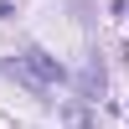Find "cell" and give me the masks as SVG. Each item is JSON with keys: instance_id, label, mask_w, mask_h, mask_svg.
<instances>
[{"instance_id": "cell-1", "label": "cell", "mask_w": 129, "mask_h": 129, "mask_svg": "<svg viewBox=\"0 0 129 129\" xmlns=\"http://www.w3.org/2000/svg\"><path fill=\"white\" fill-rule=\"evenodd\" d=\"M21 62H26V72L41 83V88H62V83H67V67H62L52 52H41V47H26V52H21Z\"/></svg>"}, {"instance_id": "cell-2", "label": "cell", "mask_w": 129, "mask_h": 129, "mask_svg": "<svg viewBox=\"0 0 129 129\" xmlns=\"http://www.w3.org/2000/svg\"><path fill=\"white\" fill-rule=\"evenodd\" d=\"M78 98H83V103H98V98H103V67H98V57L78 72Z\"/></svg>"}, {"instance_id": "cell-3", "label": "cell", "mask_w": 129, "mask_h": 129, "mask_svg": "<svg viewBox=\"0 0 129 129\" xmlns=\"http://www.w3.org/2000/svg\"><path fill=\"white\" fill-rule=\"evenodd\" d=\"M0 72H5V78H16V83H26L31 93H47V88H41V83L26 72V62H21V57H5V62H0Z\"/></svg>"}, {"instance_id": "cell-4", "label": "cell", "mask_w": 129, "mask_h": 129, "mask_svg": "<svg viewBox=\"0 0 129 129\" xmlns=\"http://www.w3.org/2000/svg\"><path fill=\"white\" fill-rule=\"evenodd\" d=\"M67 129H88V103H67Z\"/></svg>"}, {"instance_id": "cell-5", "label": "cell", "mask_w": 129, "mask_h": 129, "mask_svg": "<svg viewBox=\"0 0 129 129\" xmlns=\"http://www.w3.org/2000/svg\"><path fill=\"white\" fill-rule=\"evenodd\" d=\"M10 16H16V5H5V0H0V21H10Z\"/></svg>"}, {"instance_id": "cell-6", "label": "cell", "mask_w": 129, "mask_h": 129, "mask_svg": "<svg viewBox=\"0 0 129 129\" xmlns=\"http://www.w3.org/2000/svg\"><path fill=\"white\" fill-rule=\"evenodd\" d=\"M124 10H129V5H124Z\"/></svg>"}]
</instances>
